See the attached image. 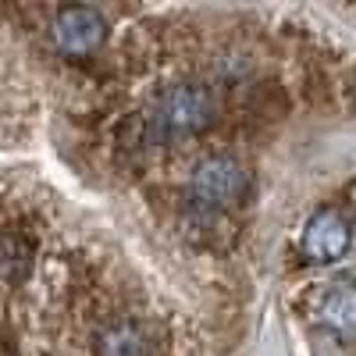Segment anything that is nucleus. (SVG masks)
<instances>
[{
	"mask_svg": "<svg viewBox=\"0 0 356 356\" xmlns=\"http://www.w3.org/2000/svg\"><path fill=\"white\" fill-rule=\"evenodd\" d=\"M349 243H353V228L335 207L314 211L310 221L303 225V239H300L303 257L310 264H335L339 257H346Z\"/></svg>",
	"mask_w": 356,
	"mask_h": 356,
	"instance_id": "obj_4",
	"label": "nucleus"
},
{
	"mask_svg": "<svg viewBox=\"0 0 356 356\" xmlns=\"http://www.w3.org/2000/svg\"><path fill=\"white\" fill-rule=\"evenodd\" d=\"M29 271H33V246H29L22 235L4 232L0 235V278L22 282Z\"/></svg>",
	"mask_w": 356,
	"mask_h": 356,
	"instance_id": "obj_7",
	"label": "nucleus"
},
{
	"mask_svg": "<svg viewBox=\"0 0 356 356\" xmlns=\"http://www.w3.org/2000/svg\"><path fill=\"white\" fill-rule=\"evenodd\" d=\"M250 189V171L228 154L203 157L189 175V196L203 211H232Z\"/></svg>",
	"mask_w": 356,
	"mask_h": 356,
	"instance_id": "obj_2",
	"label": "nucleus"
},
{
	"mask_svg": "<svg viewBox=\"0 0 356 356\" xmlns=\"http://www.w3.org/2000/svg\"><path fill=\"white\" fill-rule=\"evenodd\" d=\"M54 43L68 57H89L107 40V22L97 8H61L54 15Z\"/></svg>",
	"mask_w": 356,
	"mask_h": 356,
	"instance_id": "obj_3",
	"label": "nucleus"
},
{
	"mask_svg": "<svg viewBox=\"0 0 356 356\" xmlns=\"http://www.w3.org/2000/svg\"><path fill=\"white\" fill-rule=\"evenodd\" d=\"M218 118L214 93L200 82H175L164 86L146 111L143 132L150 143H178L207 132Z\"/></svg>",
	"mask_w": 356,
	"mask_h": 356,
	"instance_id": "obj_1",
	"label": "nucleus"
},
{
	"mask_svg": "<svg viewBox=\"0 0 356 356\" xmlns=\"http://www.w3.org/2000/svg\"><path fill=\"white\" fill-rule=\"evenodd\" d=\"M97 356H154V335L143 321H111L93 342Z\"/></svg>",
	"mask_w": 356,
	"mask_h": 356,
	"instance_id": "obj_6",
	"label": "nucleus"
},
{
	"mask_svg": "<svg viewBox=\"0 0 356 356\" xmlns=\"http://www.w3.org/2000/svg\"><path fill=\"white\" fill-rule=\"evenodd\" d=\"M307 314L314 324L328 328L335 335H356V285L349 282H328L307 292Z\"/></svg>",
	"mask_w": 356,
	"mask_h": 356,
	"instance_id": "obj_5",
	"label": "nucleus"
}]
</instances>
